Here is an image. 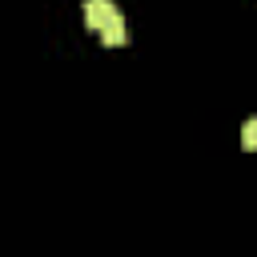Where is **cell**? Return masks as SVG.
I'll use <instances>...</instances> for the list:
<instances>
[{
  "label": "cell",
  "instance_id": "1",
  "mask_svg": "<svg viewBox=\"0 0 257 257\" xmlns=\"http://www.w3.org/2000/svg\"><path fill=\"white\" fill-rule=\"evenodd\" d=\"M84 24L92 32H104L112 24H124V16H120V8L112 0H84Z\"/></svg>",
  "mask_w": 257,
  "mask_h": 257
},
{
  "label": "cell",
  "instance_id": "2",
  "mask_svg": "<svg viewBox=\"0 0 257 257\" xmlns=\"http://www.w3.org/2000/svg\"><path fill=\"white\" fill-rule=\"evenodd\" d=\"M100 44H108V48H116V44H128V28H124V24H112V28H104V32H100Z\"/></svg>",
  "mask_w": 257,
  "mask_h": 257
},
{
  "label": "cell",
  "instance_id": "3",
  "mask_svg": "<svg viewBox=\"0 0 257 257\" xmlns=\"http://www.w3.org/2000/svg\"><path fill=\"white\" fill-rule=\"evenodd\" d=\"M241 145H245L249 153L257 149V116H249V120H245V128H241Z\"/></svg>",
  "mask_w": 257,
  "mask_h": 257
}]
</instances>
